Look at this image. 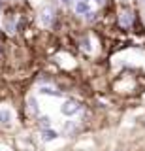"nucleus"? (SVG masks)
Here are the masks:
<instances>
[{
    "mask_svg": "<svg viewBox=\"0 0 145 151\" xmlns=\"http://www.w3.org/2000/svg\"><path fill=\"white\" fill-rule=\"evenodd\" d=\"M72 2H74V0H62V4H64V6H70Z\"/></svg>",
    "mask_w": 145,
    "mask_h": 151,
    "instance_id": "6",
    "label": "nucleus"
},
{
    "mask_svg": "<svg viewBox=\"0 0 145 151\" xmlns=\"http://www.w3.org/2000/svg\"><path fill=\"white\" fill-rule=\"evenodd\" d=\"M143 4H145V0H143Z\"/></svg>",
    "mask_w": 145,
    "mask_h": 151,
    "instance_id": "9",
    "label": "nucleus"
},
{
    "mask_svg": "<svg viewBox=\"0 0 145 151\" xmlns=\"http://www.w3.org/2000/svg\"><path fill=\"white\" fill-rule=\"evenodd\" d=\"M0 9H2V4H0Z\"/></svg>",
    "mask_w": 145,
    "mask_h": 151,
    "instance_id": "8",
    "label": "nucleus"
},
{
    "mask_svg": "<svg viewBox=\"0 0 145 151\" xmlns=\"http://www.w3.org/2000/svg\"><path fill=\"white\" fill-rule=\"evenodd\" d=\"M40 123H41V125H47V127H51V119H49V117H41V119H40Z\"/></svg>",
    "mask_w": 145,
    "mask_h": 151,
    "instance_id": "5",
    "label": "nucleus"
},
{
    "mask_svg": "<svg viewBox=\"0 0 145 151\" xmlns=\"http://www.w3.org/2000/svg\"><path fill=\"white\" fill-rule=\"evenodd\" d=\"M41 138H44L45 142H51V140H57L59 138V132H55V130H47V129H45L44 132H41Z\"/></svg>",
    "mask_w": 145,
    "mask_h": 151,
    "instance_id": "3",
    "label": "nucleus"
},
{
    "mask_svg": "<svg viewBox=\"0 0 145 151\" xmlns=\"http://www.w3.org/2000/svg\"><path fill=\"white\" fill-rule=\"evenodd\" d=\"M77 111H79V104L76 100H66L64 102V106H62L64 115H74V113H77Z\"/></svg>",
    "mask_w": 145,
    "mask_h": 151,
    "instance_id": "1",
    "label": "nucleus"
},
{
    "mask_svg": "<svg viewBox=\"0 0 145 151\" xmlns=\"http://www.w3.org/2000/svg\"><path fill=\"white\" fill-rule=\"evenodd\" d=\"M94 2H96V4H102V2H104V0H94Z\"/></svg>",
    "mask_w": 145,
    "mask_h": 151,
    "instance_id": "7",
    "label": "nucleus"
},
{
    "mask_svg": "<svg viewBox=\"0 0 145 151\" xmlns=\"http://www.w3.org/2000/svg\"><path fill=\"white\" fill-rule=\"evenodd\" d=\"M11 121V113L8 111V110H4V111H0V123H10Z\"/></svg>",
    "mask_w": 145,
    "mask_h": 151,
    "instance_id": "4",
    "label": "nucleus"
},
{
    "mask_svg": "<svg viewBox=\"0 0 145 151\" xmlns=\"http://www.w3.org/2000/svg\"><path fill=\"white\" fill-rule=\"evenodd\" d=\"M76 13H79V15H87V13H91L89 0H77V4H76Z\"/></svg>",
    "mask_w": 145,
    "mask_h": 151,
    "instance_id": "2",
    "label": "nucleus"
}]
</instances>
